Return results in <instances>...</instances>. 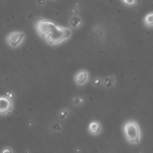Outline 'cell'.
<instances>
[{
    "instance_id": "5",
    "label": "cell",
    "mask_w": 153,
    "mask_h": 153,
    "mask_svg": "<svg viewBox=\"0 0 153 153\" xmlns=\"http://www.w3.org/2000/svg\"><path fill=\"white\" fill-rule=\"evenodd\" d=\"M89 80V73L85 69L79 70L74 76V82L78 86L86 85Z\"/></svg>"
},
{
    "instance_id": "15",
    "label": "cell",
    "mask_w": 153,
    "mask_h": 153,
    "mask_svg": "<svg viewBox=\"0 0 153 153\" xmlns=\"http://www.w3.org/2000/svg\"><path fill=\"white\" fill-rule=\"evenodd\" d=\"M0 153H13V150L12 148L9 147V146H5V147L2 148Z\"/></svg>"
},
{
    "instance_id": "13",
    "label": "cell",
    "mask_w": 153,
    "mask_h": 153,
    "mask_svg": "<svg viewBox=\"0 0 153 153\" xmlns=\"http://www.w3.org/2000/svg\"><path fill=\"white\" fill-rule=\"evenodd\" d=\"M52 128L54 130V131H56V132H61L63 130L62 126H61L60 123H55L54 124H52Z\"/></svg>"
},
{
    "instance_id": "10",
    "label": "cell",
    "mask_w": 153,
    "mask_h": 153,
    "mask_svg": "<svg viewBox=\"0 0 153 153\" xmlns=\"http://www.w3.org/2000/svg\"><path fill=\"white\" fill-rule=\"evenodd\" d=\"M70 114V109L68 108H64L58 113V117L60 120H65Z\"/></svg>"
},
{
    "instance_id": "8",
    "label": "cell",
    "mask_w": 153,
    "mask_h": 153,
    "mask_svg": "<svg viewBox=\"0 0 153 153\" xmlns=\"http://www.w3.org/2000/svg\"><path fill=\"white\" fill-rule=\"evenodd\" d=\"M115 84H116V79L114 76H106L105 79H103L102 85L107 89H111L114 87Z\"/></svg>"
},
{
    "instance_id": "3",
    "label": "cell",
    "mask_w": 153,
    "mask_h": 153,
    "mask_svg": "<svg viewBox=\"0 0 153 153\" xmlns=\"http://www.w3.org/2000/svg\"><path fill=\"white\" fill-rule=\"evenodd\" d=\"M25 38V34L23 31H14L8 33L5 37V40L9 47L16 49L23 43Z\"/></svg>"
},
{
    "instance_id": "14",
    "label": "cell",
    "mask_w": 153,
    "mask_h": 153,
    "mask_svg": "<svg viewBox=\"0 0 153 153\" xmlns=\"http://www.w3.org/2000/svg\"><path fill=\"white\" fill-rule=\"evenodd\" d=\"M122 2L124 4H126L128 7H133V6L135 5L137 3V1H126V0H123L122 1Z\"/></svg>"
},
{
    "instance_id": "9",
    "label": "cell",
    "mask_w": 153,
    "mask_h": 153,
    "mask_svg": "<svg viewBox=\"0 0 153 153\" xmlns=\"http://www.w3.org/2000/svg\"><path fill=\"white\" fill-rule=\"evenodd\" d=\"M143 24L146 27L152 28L153 27V11L149 12L147 14L145 15L143 19Z\"/></svg>"
},
{
    "instance_id": "16",
    "label": "cell",
    "mask_w": 153,
    "mask_h": 153,
    "mask_svg": "<svg viewBox=\"0 0 153 153\" xmlns=\"http://www.w3.org/2000/svg\"><path fill=\"white\" fill-rule=\"evenodd\" d=\"M6 97H8L10 100H12V99L13 98V97H14V94H13V93L11 92V91H9V92H7V94H6Z\"/></svg>"
},
{
    "instance_id": "12",
    "label": "cell",
    "mask_w": 153,
    "mask_h": 153,
    "mask_svg": "<svg viewBox=\"0 0 153 153\" xmlns=\"http://www.w3.org/2000/svg\"><path fill=\"white\" fill-rule=\"evenodd\" d=\"M83 102H84V100L79 97H74L73 100V104L75 106L82 105L83 104Z\"/></svg>"
},
{
    "instance_id": "11",
    "label": "cell",
    "mask_w": 153,
    "mask_h": 153,
    "mask_svg": "<svg viewBox=\"0 0 153 153\" xmlns=\"http://www.w3.org/2000/svg\"><path fill=\"white\" fill-rule=\"evenodd\" d=\"M102 82L103 79L101 77H97L93 80L92 84L94 86L97 87V88H100V87H101L102 85Z\"/></svg>"
},
{
    "instance_id": "4",
    "label": "cell",
    "mask_w": 153,
    "mask_h": 153,
    "mask_svg": "<svg viewBox=\"0 0 153 153\" xmlns=\"http://www.w3.org/2000/svg\"><path fill=\"white\" fill-rule=\"evenodd\" d=\"M13 109V100L6 96H0V115L5 116L11 113Z\"/></svg>"
},
{
    "instance_id": "2",
    "label": "cell",
    "mask_w": 153,
    "mask_h": 153,
    "mask_svg": "<svg viewBox=\"0 0 153 153\" xmlns=\"http://www.w3.org/2000/svg\"><path fill=\"white\" fill-rule=\"evenodd\" d=\"M123 131L126 140L131 145H137L141 140V130L138 123L134 120H128L123 125Z\"/></svg>"
},
{
    "instance_id": "1",
    "label": "cell",
    "mask_w": 153,
    "mask_h": 153,
    "mask_svg": "<svg viewBox=\"0 0 153 153\" xmlns=\"http://www.w3.org/2000/svg\"><path fill=\"white\" fill-rule=\"evenodd\" d=\"M34 25L39 37L49 46L61 44L69 40L73 34V31L69 27L62 26L45 18L37 19Z\"/></svg>"
},
{
    "instance_id": "7",
    "label": "cell",
    "mask_w": 153,
    "mask_h": 153,
    "mask_svg": "<svg viewBox=\"0 0 153 153\" xmlns=\"http://www.w3.org/2000/svg\"><path fill=\"white\" fill-rule=\"evenodd\" d=\"M69 23H70V27L72 28L78 29V28H80L82 26V25H83V20H82V17L79 15H73L70 18Z\"/></svg>"
},
{
    "instance_id": "6",
    "label": "cell",
    "mask_w": 153,
    "mask_h": 153,
    "mask_svg": "<svg viewBox=\"0 0 153 153\" xmlns=\"http://www.w3.org/2000/svg\"><path fill=\"white\" fill-rule=\"evenodd\" d=\"M88 131L93 136H97L100 134L102 131V124L98 120H92L88 125Z\"/></svg>"
}]
</instances>
